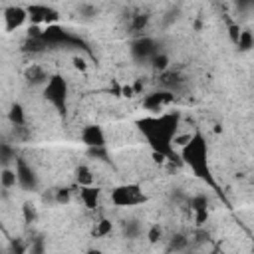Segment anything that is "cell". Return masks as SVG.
<instances>
[{"label":"cell","instance_id":"cell-1","mask_svg":"<svg viewBox=\"0 0 254 254\" xmlns=\"http://www.w3.org/2000/svg\"><path fill=\"white\" fill-rule=\"evenodd\" d=\"M139 129L157 155H163V157L173 155V137L179 131V123H177L175 115L143 119V121H139Z\"/></svg>","mask_w":254,"mask_h":254},{"label":"cell","instance_id":"cell-2","mask_svg":"<svg viewBox=\"0 0 254 254\" xmlns=\"http://www.w3.org/2000/svg\"><path fill=\"white\" fill-rule=\"evenodd\" d=\"M206 143L204 139L196 133L192 137V141L181 149V157L183 161L192 169L194 177H200V179H208V163H206Z\"/></svg>","mask_w":254,"mask_h":254},{"label":"cell","instance_id":"cell-3","mask_svg":"<svg viewBox=\"0 0 254 254\" xmlns=\"http://www.w3.org/2000/svg\"><path fill=\"white\" fill-rule=\"evenodd\" d=\"M147 200L145 192L141 190L139 185H121V187H115L111 190V202L119 208H131V206H137V204H143Z\"/></svg>","mask_w":254,"mask_h":254},{"label":"cell","instance_id":"cell-4","mask_svg":"<svg viewBox=\"0 0 254 254\" xmlns=\"http://www.w3.org/2000/svg\"><path fill=\"white\" fill-rule=\"evenodd\" d=\"M2 18H4V30L6 32H14V30H18L30 18V14L22 6H6Z\"/></svg>","mask_w":254,"mask_h":254},{"label":"cell","instance_id":"cell-5","mask_svg":"<svg viewBox=\"0 0 254 254\" xmlns=\"http://www.w3.org/2000/svg\"><path fill=\"white\" fill-rule=\"evenodd\" d=\"M46 97L56 103V105H62L64 99H65V81L62 77H52L48 79L46 83Z\"/></svg>","mask_w":254,"mask_h":254},{"label":"cell","instance_id":"cell-6","mask_svg":"<svg viewBox=\"0 0 254 254\" xmlns=\"http://www.w3.org/2000/svg\"><path fill=\"white\" fill-rule=\"evenodd\" d=\"M81 139L87 147H103L105 145V133L97 125H89L81 131Z\"/></svg>","mask_w":254,"mask_h":254},{"label":"cell","instance_id":"cell-7","mask_svg":"<svg viewBox=\"0 0 254 254\" xmlns=\"http://www.w3.org/2000/svg\"><path fill=\"white\" fill-rule=\"evenodd\" d=\"M79 198L83 200V204L87 208H95L97 202H99V189L97 187H81Z\"/></svg>","mask_w":254,"mask_h":254},{"label":"cell","instance_id":"cell-8","mask_svg":"<svg viewBox=\"0 0 254 254\" xmlns=\"http://www.w3.org/2000/svg\"><path fill=\"white\" fill-rule=\"evenodd\" d=\"M171 101V93H153V95H147L145 99V105L149 109H161L165 103Z\"/></svg>","mask_w":254,"mask_h":254},{"label":"cell","instance_id":"cell-9","mask_svg":"<svg viewBox=\"0 0 254 254\" xmlns=\"http://www.w3.org/2000/svg\"><path fill=\"white\" fill-rule=\"evenodd\" d=\"M75 181L79 183V187H93V173L87 167H77Z\"/></svg>","mask_w":254,"mask_h":254},{"label":"cell","instance_id":"cell-10","mask_svg":"<svg viewBox=\"0 0 254 254\" xmlns=\"http://www.w3.org/2000/svg\"><path fill=\"white\" fill-rule=\"evenodd\" d=\"M0 183H2L4 189H12V187H16V183H18V173H16L14 169L4 167V169H2V175H0Z\"/></svg>","mask_w":254,"mask_h":254},{"label":"cell","instance_id":"cell-11","mask_svg":"<svg viewBox=\"0 0 254 254\" xmlns=\"http://www.w3.org/2000/svg\"><path fill=\"white\" fill-rule=\"evenodd\" d=\"M111 230H113L111 220L101 218V220H97L95 226H93V236H95V238H105L107 234H111Z\"/></svg>","mask_w":254,"mask_h":254},{"label":"cell","instance_id":"cell-12","mask_svg":"<svg viewBox=\"0 0 254 254\" xmlns=\"http://www.w3.org/2000/svg\"><path fill=\"white\" fill-rule=\"evenodd\" d=\"M236 46H238L242 52H248L250 48H254V36H252V32H250V30H242V32H240V38H238V42H236Z\"/></svg>","mask_w":254,"mask_h":254},{"label":"cell","instance_id":"cell-13","mask_svg":"<svg viewBox=\"0 0 254 254\" xmlns=\"http://www.w3.org/2000/svg\"><path fill=\"white\" fill-rule=\"evenodd\" d=\"M10 121L16 125H22L24 123V115H22V107L20 105H12V109H10Z\"/></svg>","mask_w":254,"mask_h":254},{"label":"cell","instance_id":"cell-14","mask_svg":"<svg viewBox=\"0 0 254 254\" xmlns=\"http://www.w3.org/2000/svg\"><path fill=\"white\" fill-rule=\"evenodd\" d=\"M161 234H163L161 226L159 224H153L149 228V232H147V238H149V242H157V240H161Z\"/></svg>","mask_w":254,"mask_h":254},{"label":"cell","instance_id":"cell-15","mask_svg":"<svg viewBox=\"0 0 254 254\" xmlns=\"http://www.w3.org/2000/svg\"><path fill=\"white\" fill-rule=\"evenodd\" d=\"M73 67H75V69H85V67H87V65H85V60L79 58V56H75V58H73Z\"/></svg>","mask_w":254,"mask_h":254},{"label":"cell","instance_id":"cell-16","mask_svg":"<svg viewBox=\"0 0 254 254\" xmlns=\"http://www.w3.org/2000/svg\"><path fill=\"white\" fill-rule=\"evenodd\" d=\"M155 67H159V69H165V67H167V58H165V56H161V58H155Z\"/></svg>","mask_w":254,"mask_h":254},{"label":"cell","instance_id":"cell-17","mask_svg":"<svg viewBox=\"0 0 254 254\" xmlns=\"http://www.w3.org/2000/svg\"><path fill=\"white\" fill-rule=\"evenodd\" d=\"M83 254H103V250H99V248H89V250H85Z\"/></svg>","mask_w":254,"mask_h":254}]
</instances>
